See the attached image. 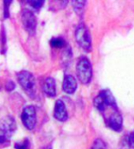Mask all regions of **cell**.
<instances>
[{"label":"cell","mask_w":134,"mask_h":149,"mask_svg":"<svg viewBox=\"0 0 134 149\" xmlns=\"http://www.w3.org/2000/svg\"><path fill=\"white\" fill-rule=\"evenodd\" d=\"M18 81L24 91L30 96L31 98H35L36 95V79L33 74L28 71H21L18 74Z\"/></svg>","instance_id":"cell-1"},{"label":"cell","mask_w":134,"mask_h":149,"mask_svg":"<svg viewBox=\"0 0 134 149\" xmlns=\"http://www.w3.org/2000/svg\"><path fill=\"white\" fill-rule=\"evenodd\" d=\"M77 76L79 80L83 84H88L92 77L91 63L85 56L81 57L77 65Z\"/></svg>","instance_id":"cell-2"},{"label":"cell","mask_w":134,"mask_h":149,"mask_svg":"<svg viewBox=\"0 0 134 149\" xmlns=\"http://www.w3.org/2000/svg\"><path fill=\"white\" fill-rule=\"evenodd\" d=\"M94 105L100 112L105 111L108 107L117 108L116 101L109 90L101 91L94 99Z\"/></svg>","instance_id":"cell-3"},{"label":"cell","mask_w":134,"mask_h":149,"mask_svg":"<svg viewBox=\"0 0 134 149\" xmlns=\"http://www.w3.org/2000/svg\"><path fill=\"white\" fill-rule=\"evenodd\" d=\"M75 36H76V40H77L78 44L79 45V47L81 48H83L86 51L91 50V36H89L88 28L83 24L79 25L77 27Z\"/></svg>","instance_id":"cell-4"},{"label":"cell","mask_w":134,"mask_h":149,"mask_svg":"<svg viewBox=\"0 0 134 149\" xmlns=\"http://www.w3.org/2000/svg\"><path fill=\"white\" fill-rule=\"evenodd\" d=\"M21 120L27 129L32 130L35 128L36 124V113L33 106H27L24 108L21 114Z\"/></svg>","instance_id":"cell-5"},{"label":"cell","mask_w":134,"mask_h":149,"mask_svg":"<svg viewBox=\"0 0 134 149\" xmlns=\"http://www.w3.org/2000/svg\"><path fill=\"white\" fill-rule=\"evenodd\" d=\"M21 21L25 30L29 35L33 36L36 33V18L34 13L28 9H25L22 12Z\"/></svg>","instance_id":"cell-6"},{"label":"cell","mask_w":134,"mask_h":149,"mask_svg":"<svg viewBox=\"0 0 134 149\" xmlns=\"http://www.w3.org/2000/svg\"><path fill=\"white\" fill-rule=\"evenodd\" d=\"M122 116L118 110L114 111L111 116L107 118V124L109 127L114 131H121L122 129Z\"/></svg>","instance_id":"cell-7"},{"label":"cell","mask_w":134,"mask_h":149,"mask_svg":"<svg viewBox=\"0 0 134 149\" xmlns=\"http://www.w3.org/2000/svg\"><path fill=\"white\" fill-rule=\"evenodd\" d=\"M54 116L57 120L64 122L68 119V112L62 100H57L54 108Z\"/></svg>","instance_id":"cell-8"},{"label":"cell","mask_w":134,"mask_h":149,"mask_svg":"<svg viewBox=\"0 0 134 149\" xmlns=\"http://www.w3.org/2000/svg\"><path fill=\"white\" fill-rule=\"evenodd\" d=\"M62 88L67 94H73L77 89V81L75 77L71 74H66L63 80Z\"/></svg>","instance_id":"cell-9"},{"label":"cell","mask_w":134,"mask_h":149,"mask_svg":"<svg viewBox=\"0 0 134 149\" xmlns=\"http://www.w3.org/2000/svg\"><path fill=\"white\" fill-rule=\"evenodd\" d=\"M16 128H17V124H16V121H15L14 117L7 116L3 120L2 129L6 132V134L8 137H10L13 135L14 132L16 131Z\"/></svg>","instance_id":"cell-10"},{"label":"cell","mask_w":134,"mask_h":149,"mask_svg":"<svg viewBox=\"0 0 134 149\" xmlns=\"http://www.w3.org/2000/svg\"><path fill=\"white\" fill-rule=\"evenodd\" d=\"M43 91L49 97H54L56 95V82L54 78L47 77L43 83Z\"/></svg>","instance_id":"cell-11"},{"label":"cell","mask_w":134,"mask_h":149,"mask_svg":"<svg viewBox=\"0 0 134 149\" xmlns=\"http://www.w3.org/2000/svg\"><path fill=\"white\" fill-rule=\"evenodd\" d=\"M66 42L61 37H54L50 40V46L54 48H61L65 47Z\"/></svg>","instance_id":"cell-12"},{"label":"cell","mask_w":134,"mask_h":149,"mask_svg":"<svg viewBox=\"0 0 134 149\" xmlns=\"http://www.w3.org/2000/svg\"><path fill=\"white\" fill-rule=\"evenodd\" d=\"M72 5H73V7H74V10L77 14H81L84 9V6L86 5V1H72Z\"/></svg>","instance_id":"cell-13"},{"label":"cell","mask_w":134,"mask_h":149,"mask_svg":"<svg viewBox=\"0 0 134 149\" xmlns=\"http://www.w3.org/2000/svg\"><path fill=\"white\" fill-rule=\"evenodd\" d=\"M27 2L29 5H30V6L32 7V8H34L36 10H39L43 6L45 1H43V0H29V1H27Z\"/></svg>","instance_id":"cell-14"},{"label":"cell","mask_w":134,"mask_h":149,"mask_svg":"<svg viewBox=\"0 0 134 149\" xmlns=\"http://www.w3.org/2000/svg\"><path fill=\"white\" fill-rule=\"evenodd\" d=\"M91 149H106V145L101 139H96L91 146Z\"/></svg>","instance_id":"cell-15"},{"label":"cell","mask_w":134,"mask_h":149,"mask_svg":"<svg viewBox=\"0 0 134 149\" xmlns=\"http://www.w3.org/2000/svg\"><path fill=\"white\" fill-rule=\"evenodd\" d=\"M15 147L16 149H30V144L28 139H25L22 143H17Z\"/></svg>","instance_id":"cell-16"},{"label":"cell","mask_w":134,"mask_h":149,"mask_svg":"<svg viewBox=\"0 0 134 149\" xmlns=\"http://www.w3.org/2000/svg\"><path fill=\"white\" fill-rule=\"evenodd\" d=\"M11 0H5L4 1V17L8 18L9 17V6L11 5Z\"/></svg>","instance_id":"cell-17"},{"label":"cell","mask_w":134,"mask_h":149,"mask_svg":"<svg viewBox=\"0 0 134 149\" xmlns=\"http://www.w3.org/2000/svg\"><path fill=\"white\" fill-rule=\"evenodd\" d=\"M9 137L7 136V135L6 134V132L2 129V128H0V145L5 143L6 141L8 139Z\"/></svg>","instance_id":"cell-18"},{"label":"cell","mask_w":134,"mask_h":149,"mask_svg":"<svg viewBox=\"0 0 134 149\" xmlns=\"http://www.w3.org/2000/svg\"><path fill=\"white\" fill-rule=\"evenodd\" d=\"M128 143H129V146L134 148V132L131 133L130 135L129 136L128 138Z\"/></svg>","instance_id":"cell-19"},{"label":"cell","mask_w":134,"mask_h":149,"mask_svg":"<svg viewBox=\"0 0 134 149\" xmlns=\"http://www.w3.org/2000/svg\"><path fill=\"white\" fill-rule=\"evenodd\" d=\"M6 90L7 91H12L15 89V84H14V82L12 81H8L7 82V84L6 85Z\"/></svg>","instance_id":"cell-20"}]
</instances>
